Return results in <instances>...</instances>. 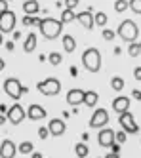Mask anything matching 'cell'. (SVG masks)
<instances>
[{
	"instance_id": "1",
	"label": "cell",
	"mask_w": 141,
	"mask_h": 158,
	"mask_svg": "<svg viewBox=\"0 0 141 158\" xmlns=\"http://www.w3.org/2000/svg\"><path fill=\"white\" fill-rule=\"evenodd\" d=\"M40 35L46 38V40H55L57 36L61 35V31H63V23L59 19H53V17H44L40 19Z\"/></svg>"
},
{
	"instance_id": "2",
	"label": "cell",
	"mask_w": 141,
	"mask_h": 158,
	"mask_svg": "<svg viewBox=\"0 0 141 158\" xmlns=\"http://www.w3.org/2000/svg\"><path fill=\"white\" fill-rule=\"evenodd\" d=\"M82 65L90 73H99L101 71V52L97 48H88L82 53Z\"/></svg>"
},
{
	"instance_id": "3",
	"label": "cell",
	"mask_w": 141,
	"mask_h": 158,
	"mask_svg": "<svg viewBox=\"0 0 141 158\" xmlns=\"http://www.w3.org/2000/svg\"><path fill=\"white\" fill-rule=\"evenodd\" d=\"M118 36L124 40V42H128V44H132V42H135L137 40V36H139V27L135 25V21H132V19H124L122 23L118 25Z\"/></svg>"
},
{
	"instance_id": "4",
	"label": "cell",
	"mask_w": 141,
	"mask_h": 158,
	"mask_svg": "<svg viewBox=\"0 0 141 158\" xmlns=\"http://www.w3.org/2000/svg\"><path fill=\"white\" fill-rule=\"evenodd\" d=\"M4 92H6V95H10L11 99H21L23 97V94H27L29 89L23 86L17 78H6L4 80Z\"/></svg>"
},
{
	"instance_id": "5",
	"label": "cell",
	"mask_w": 141,
	"mask_h": 158,
	"mask_svg": "<svg viewBox=\"0 0 141 158\" xmlns=\"http://www.w3.org/2000/svg\"><path fill=\"white\" fill-rule=\"evenodd\" d=\"M36 89L46 97H53L61 92V82L57 80V78H46V80L36 84Z\"/></svg>"
},
{
	"instance_id": "6",
	"label": "cell",
	"mask_w": 141,
	"mask_h": 158,
	"mask_svg": "<svg viewBox=\"0 0 141 158\" xmlns=\"http://www.w3.org/2000/svg\"><path fill=\"white\" fill-rule=\"evenodd\" d=\"M118 124L122 126V130L126 131V133H137L139 131V126H137V122H135V118L132 116V112L130 110H126V112H122V114H118Z\"/></svg>"
},
{
	"instance_id": "7",
	"label": "cell",
	"mask_w": 141,
	"mask_h": 158,
	"mask_svg": "<svg viewBox=\"0 0 141 158\" xmlns=\"http://www.w3.org/2000/svg\"><path fill=\"white\" fill-rule=\"evenodd\" d=\"M15 21H17V17H15V14L11 12V10L0 14V32H14Z\"/></svg>"
},
{
	"instance_id": "8",
	"label": "cell",
	"mask_w": 141,
	"mask_h": 158,
	"mask_svg": "<svg viewBox=\"0 0 141 158\" xmlns=\"http://www.w3.org/2000/svg\"><path fill=\"white\" fill-rule=\"evenodd\" d=\"M109 124V112L105 109H97L93 110V116L90 118V128H96V130H101L103 126Z\"/></svg>"
},
{
	"instance_id": "9",
	"label": "cell",
	"mask_w": 141,
	"mask_h": 158,
	"mask_svg": "<svg viewBox=\"0 0 141 158\" xmlns=\"http://www.w3.org/2000/svg\"><path fill=\"white\" fill-rule=\"evenodd\" d=\"M25 116H27V112H25V109H23L19 103H15L14 107H10V110L6 112V118L14 124V126H17V124H21L23 120H25Z\"/></svg>"
},
{
	"instance_id": "10",
	"label": "cell",
	"mask_w": 141,
	"mask_h": 158,
	"mask_svg": "<svg viewBox=\"0 0 141 158\" xmlns=\"http://www.w3.org/2000/svg\"><path fill=\"white\" fill-rule=\"evenodd\" d=\"M97 143H99V147H105V149H111V145H113V143H116V141H114V131H113V130H109V128H103V130H99Z\"/></svg>"
},
{
	"instance_id": "11",
	"label": "cell",
	"mask_w": 141,
	"mask_h": 158,
	"mask_svg": "<svg viewBox=\"0 0 141 158\" xmlns=\"http://www.w3.org/2000/svg\"><path fill=\"white\" fill-rule=\"evenodd\" d=\"M84 95H86L84 89L73 88V89H69V92H67V103L73 105V107H76V105H80V103H84Z\"/></svg>"
},
{
	"instance_id": "12",
	"label": "cell",
	"mask_w": 141,
	"mask_h": 158,
	"mask_svg": "<svg viewBox=\"0 0 141 158\" xmlns=\"http://www.w3.org/2000/svg\"><path fill=\"white\" fill-rule=\"evenodd\" d=\"M48 130H50V135H53V137H59V135L65 133L67 126H65V122L59 120V118H52L48 122Z\"/></svg>"
},
{
	"instance_id": "13",
	"label": "cell",
	"mask_w": 141,
	"mask_h": 158,
	"mask_svg": "<svg viewBox=\"0 0 141 158\" xmlns=\"http://www.w3.org/2000/svg\"><path fill=\"white\" fill-rule=\"evenodd\" d=\"M76 21L84 27L86 31H92L93 27H96V21H93V14L92 12H80V14H76Z\"/></svg>"
},
{
	"instance_id": "14",
	"label": "cell",
	"mask_w": 141,
	"mask_h": 158,
	"mask_svg": "<svg viewBox=\"0 0 141 158\" xmlns=\"http://www.w3.org/2000/svg\"><path fill=\"white\" fill-rule=\"evenodd\" d=\"M15 152H17V147L14 141L11 139L2 141V145H0V158H14Z\"/></svg>"
},
{
	"instance_id": "15",
	"label": "cell",
	"mask_w": 141,
	"mask_h": 158,
	"mask_svg": "<svg viewBox=\"0 0 141 158\" xmlns=\"http://www.w3.org/2000/svg\"><path fill=\"white\" fill-rule=\"evenodd\" d=\"M113 109H114L116 114H122V112H126L128 109H130V97L120 95V97L113 99Z\"/></svg>"
},
{
	"instance_id": "16",
	"label": "cell",
	"mask_w": 141,
	"mask_h": 158,
	"mask_svg": "<svg viewBox=\"0 0 141 158\" xmlns=\"http://www.w3.org/2000/svg\"><path fill=\"white\" fill-rule=\"evenodd\" d=\"M27 116L31 120H42V118H46V109L42 105H31L27 109Z\"/></svg>"
},
{
	"instance_id": "17",
	"label": "cell",
	"mask_w": 141,
	"mask_h": 158,
	"mask_svg": "<svg viewBox=\"0 0 141 158\" xmlns=\"http://www.w3.org/2000/svg\"><path fill=\"white\" fill-rule=\"evenodd\" d=\"M23 12H25V15H34L40 12V2L38 0H25L23 2Z\"/></svg>"
},
{
	"instance_id": "18",
	"label": "cell",
	"mask_w": 141,
	"mask_h": 158,
	"mask_svg": "<svg viewBox=\"0 0 141 158\" xmlns=\"http://www.w3.org/2000/svg\"><path fill=\"white\" fill-rule=\"evenodd\" d=\"M34 48H36V35H34V32H29L25 42H23V50H25L27 53H31Z\"/></svg>"
},
{
	"instance_id": "19",
	"label": "cell",
	"mask_w": 141,
	"mask_h": 158,
	"mask_svg": "<svg viewBox=\"0 0 141 158\" xmlns=\"http://www.w3.org/2000/svg\"><path fill=\"white\" fill-rule=\"evenodd\" d=\"M63 50H65L67 53H73V52L76 50V40L70 36V35H65V36H63Z\"/></svg>"
},
{
	"instance_id": "20",
	"label": "cell",
	"mask_w": 141,
	"mask_h": 158,
	"mask_svg": "<svg viewBox=\"0 0 141 158\" xmlns=\"http://www.w3.org/2000/svg\"><path fill=\"white\" fill-rule=\"evenodd\" d=\"M61 23L63 25H69V23H73V21H76V14H75V10H63V12H61Z\"/></svg>"
},
{
	"instance_id": "21",
	"label": "cell",
	"mask_w": 141,
	"mask_h": 158,
	"mask_svg": "<svg viewBox=\"0 0 141 158\" xmlns=\"http://www.w3.org/2000/svg\"><path fill=\"white\" fill-rule=\"evenodd\" d=\"M97 99H99L97 92L90 89V92H86V95H84V103H86V107H96L97 105Z\"/></svg>"
},
{
	"instance_id": "22",
	"label": "cell",
	"mask_w": 141,
	"mask_h": 158,
	"mask_svg": "<svg viewBox=\"0 0 141 158\" xmlns=\"http://www.w3.org/2000/svg\"><path fill=\"white\" fill-rule=\"evenodd\" d=\"M75 152H76L78 158H88L90 149H88V145H86V143H78V145L75 147Z\"/></svg>"
},
{
	"instance_id": "23",
	"label": "cell",
	"mask_w": 141,
	"mask_h": 158,
	"mask_svg": "<svg viewBox=\"0 0 141 158\" xmlns=\"http://www.w3.org/2000/svg\"><path fill=\"white\" fill-rule=\"evenodd\" d=\"M111 88L114 89V92H122V89H124V78L113 76V78H111Z\"/></svg>"
},
{
	"instance_id": "24",
	"label": "cell",
	"mask_w": 141,
	"mask_h": 158,
	"mask_svg": "<svg viewBox=\"0 0 141 158\" xmlns=\"http://www.w3.org/2000/svg\"><path fill=\"white\" fill-rule=\"evenodd\" d=\"M141 53V42H132L130 46H128V55L130 57H137Z\"/></svg>"
},
{
	"instance_id": "25",
	"label": "cell",
	"mask_w": 141,
	"mask_h": 158,
	"mask_svg": "<svg viewBox=\"0 0 141 158\" xmlns=\"http://www.w3.org/2000/svg\"><path fill=\"white\" fill-rule=\"evenodd\" d=\"M93 21H96V25H99V27H105L109 19H107V14L97 12V14H93Z\"/></svg>"
},
{
	"instance_id": "26",
	"label": "cell",
	"mask_w": 141,
	"mask_h": 158,
	"mask_svg": "<svg viewBox=\"0 0 141 158\" xmlns=\"http://www.w3.org/2000/svg\"><path fill=\"white\" fill-rule=\"evenodd\" d=\"M48 61H50V65L57 67V65H61V61H63V55H61V53H57V52H52V53L48 55Z\"/></svg>"
},
{
	"instance_id": "27",
	"label": "cell",
	"mask_w": 141,
	"mask_h": 158,
	"mask_svg": "<svg viewBox=\"0 0 141 158\" xmlns=\"http://www.w3.org/2000/svg\"><path fill=\"white\" fill-rule=\"evenodd\" d=\"M128 8H130V4H128V0H116V2H114V12H116V14H122V12H126Z\"/></svg>"
},
{
	"instance_id": "28",
	"label": "cell",
	"mask_w": 141,
	"mask_h": 158,
	"mask_svg": "<svg viewBox=\"0 0 141 158\" xmlns=\"http://www.w3.org/2000/svg\"><path fill=\"white\" fill-rule=\"evenodd\" d=\"M17 151H19L21 154H31V152H32V143H31V141H23V143L17 147Z\"/></svg>"
},
{
	"instance_id": "29",
	"label": "cell",
	"mask_w": 141,
	"mask_h": 158,
	"mask_svg": "<svg viewBox=\"0 0 141 158\" xmlns=\"http://www.w3.org/2000/svg\"><path fill=\"white\" fill-rule=\"evenodd\" d=\"M21 21H23V25H27V27H32V25H36V27H38V23H40V19H38V17H34V15H25Z\"/></svg>"
},
{
	"instance_id": "30",
	"label": "cell",
	"mask_w": 141,
	"mask_h": 158,
	"mask_svg": "<svg viewBox=\"0 0 141 158\" xmlns=\"http://www.w3.org/2000/svg\"><path fill=\"white\" fill-rule=\"evenodd\" d=\"M128 4H130V10L134 14L141 15V0H128Z\"/></svg>"
},
{
	"instance_id": "31",
	"label": "cell",
	"mask_w": 141,
	"mask_h": 158,
	"mask_svg": "<svg viewBox=\"0 0 141 158\" xmlns=\"http://www.w3.org/2000/svg\"><path fill=\"white\" fill-rule=\"evenodd\" d=\"M101 36H103L105 40H113V38L116 36V32H114V31H111V29H103V32H101Z\"/></svg>"
},
{
	"instance_id": "32",
	"label": "cell",
	"mask_w": 141,
	"mask_h": 158,
	"mask_svg": "<svg viewBox=\"0 0 141 158\" xmlns=\"http://www.w3.org/2000/svg\"><path fill=\"white\" fill-rule=\"evenodd\" d=\"M126 135H128V133H126L124 130H122V131H116V133H114V141H116V143H120V145H122V143L126 141Z\"/></svg>"
},
{
	"instance_id": "33",
	"label": "cell",
	"mask_w": 141,
	"mask_h": 158,
	"mask_svg": "<svg viewBox=\"0 0 141 158\" xmlns=\"http://www.w3.org/2000/svg\"><path fill=\"white\" fill-rule=\"evenodd\" d=\"M48 135H50V130H48V126H40V128H38V137H40V139H46Z\"/></svg>"
},
{
	"instance_id": "34",
	"label": "cell",
	"mask_w": 141,
	"mask_h": 158,
	"mask_svg": "<svg viewBox=\"0 0 141 158\" xmlns=\"http://www.w3.org/2000/svg\"><path fill=\"white\" fill-rule=\"evenodd\" d=\"M63 4L67 6V10H75V8L78 6V0H65Z\"/></svg>"
},
{
	"instance_id": "35",
	"label": "cell",
	"mask_w": 141,
	"mask_h": 158,
	"mask_svg": "<svg viewBox=\"0 0 141 158\" xmlns=\"http://www.w3.org/2000/svg\"><path fill=\"white\" fill-rule=\"evenodd\" d=\"M10 10V4H8V0H0V14H4Z\"/></svg>"
},
{
	"instance_id": "36",
	"label": "cell",
	"mask_w": 141,
	"mask_h": 158,
	"mask_svg": "<svg viewBox=\"0 0 141 158\" xmlns=\"http://www.w3.org/2000/svg\"><path fill=\"white\" fill-rule=\"evenodd\" d=\"M132 97L135 101H141V89H132Z\"/></svg>"
},
{
	"instance_id": "37",
	"label": "cell",
	"mask_w": 141,
	"mask_h": 158,
	"mask_svg": "<svg viewBox=\"0 0 141 158\" xmlns=\"http://www.w3.org/2000/svg\"><path fill=\"white\" fill-rule=\"evenodd\" d=\"M111 149H113V152L118 154V152H120V143H113V145H111Z\"/></svg>"
},
{
	"instance_id": "38",
	"label": "cell",
	"mask_w": 141,
	"mask_h": 158,
	"mask_svg": "<svg viewBox=\"0 0 141 158\" xmlns=\"http://www.w3.org/2000/svg\"><path fill=\"white\" fill-rule=\"evenodd\" d=\"M134 76H135V80H141V67H137L134 71Z\"/></svg>"
},
{
	"instance_id": "39",
	"label": "cell",
	"mask_w": 141,
	"mask_h": 158,
	"mask_svg": "<svg viewBox=\"0 0 141 158\" xmlns=\"http://www.w3.org/2000/svg\"><path fill=\"white\" fill-rule=\"evenodd\" d=\"M4 46H6V50H8V52H14V42H11V40H8Z\"/></svg>"
},
{
	"instance_id": "40",
	"label": "cell",
	"mask_w": 141,
	"mask_h": 158,
	"mask_svg": "<svg viewBox=\"0 0 141 158\" xmlns=\"http://www.w3.org/2000/svg\"><path fill=\"white\" fill-rule=\"evenodd\" d=\"M31 158H44V156H42V152H34V151H32V152H31Z\"/></svg>"
},
{
	"instance_id": "41",
	"label": "cell",
	"mask_w": 141,
	"mask_h": 158,
	"mask_svg": "<svg viewBox=\"0 0 141 158\" xmlns=\"http://www.w3.org/2000/svg\"><path fill=\"white\" fill-rule=\"evenodd\" d=\"M113 52H114V55H120V53H122V48H120V46H116Z\"/></svg>"
},
{
	"instance_id": "42",
	"label": "cell",
	"mask_w": 141,
	"mask_h": 158,
	"mask_svg": "<svg viewBox=\"0 0 141 158\" xmlns=\"http://www.w3.org/2000/svg\"><path fill=\"white\" fill-rule=\"evenodd\" d=\"M21 38V32L19 31H14V40H19Z\"/></svg>"
},
{
	"instance_id": "43",
	"label": "cell",
	"mask_w": 141,
	"mask_h": 158,
	"mask_svg": "<svg viewBox=\"0 0 141 158\" xmlns=\"http://www.w3.org/2000/svg\"><path fill=\"white\" fill-rule=\"evenodd\" d=\"M70 74H73V76L78 74V69H76V67H70Z\"/></svg>"
},
{
	"instance_id": "44",
	"label": "cell",
	"mask_w": 141,
	"mask_h": 158,
	"mask_svg": "<svg viewBox=\"0 0 141 158\" xmlns=\"http://www.w3.org/2000/svg\"><path fill=\"white\" fill-rule=\"evenodd\" d=\"M6 120H8L6 114H0V126H2V124H6Z\"/></svg>"
},
{
	"instance_id": "45",
	"label": "cell",
	"mask_w": 141,
	"mask_h": 158,
	"mask_svg": "<svg viewBox=\"0 0 141 158\" xmlns=\"http://www.w3.org/2000/svg\"><path fill=\"white\" fill-rule=\"evenodd\" d=\"M0 112H2V114H6V112H8V107H6V105H0Z\"/></svg>"
},
{
	"instance_id": "46",
	"label": "cell",
	"mask_w": 141,
	"mask_h": 158,
	"mask_svg": "<svg viewBox=\"0 0 141 158\" xmlns=\"http://www.w3.org/2000/svg\"><path fill=\"white\" fill-rule=\"evenodd\" d=\"M4 67H6V61L0 57V71H4Z\"/></svg>"
},
{
	"instance_id": "47",
	"label": "cell",
	"mask_w": 141,
	"mask_h": 158,
	"mask_svg": "<svg viewBox=\"0 0 141 158\" xmlns=\"http://www.w3.org/2000/svg\"><path fill=\"white\" fill-rule=\"evenodd\" d=\"M105 158H120V156L116 154V152H111V154H107V156H105Z\"/></svg>"
},
{
	"instance_id": "48",
	"label": "cell",
	"mask_w": 141,
	"mask_h": 158,
	"mask_svg": "<svg viewBox=\"0 0 141 158\" xmlns=\"http://www.w3.org/2000/svg\"><path fill=\"white\" fill-rule=\"evenodd\" d=\"M46 59H48V55H42V53H40V57H38V61L42 63V61H46Z\"/></svg>"
},
{
	"instance_id": "49",
	"label": "cell",
	"mask_w": 141,
	"mask_h": 158,
	"mask_svg": "<svg viewBox=\"0 0 141 158\" xmlns=\"http://www.w3.org/2000/svg\"><path fill=\"white\" fill-rule=\"evenodd\" d=\"M2 44H4V40H2V32H0V46H2Z\"/></svg>"
},
{
	"instance_id": "50",
	"label": "cell",
	"mask_w": 141,
	"mask_h": 158,
	"mask_svg": "<svg viewBox=\"0 0 141 158\" xmlns=\"http://www.w3.org/2000/svg\"><path fill=\"white\" fill-rule=\"evenodd\" d=\"M8 2H11V0H8Z\"/></svg>"
}]
</instances>
